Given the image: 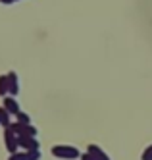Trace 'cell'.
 <instances>
[{
  "label": "cell",
  "mask_w": 152,
  "mask_h": 160,
  "mask_svg": "<svg viewBox=\"0 0 152 160\" xmlns=\"http://www.w3.org/2000/svg\"><path fill=\"white\" fill-rule=\"evenodd\" d=\"M52 152L54 156H60V158H77L79 156L75 147H64V145H56L52 148Z\"/></svg>",
  "instance_id": "obj_1"
},
{
  "label": "cell",
  "mask_w": 152,
  "mask_h": 160,
  "mask_svg": "<svg viewBox=\"0 0 152 160\" xmlns=\"http://www.w3.org/2000/svg\"><path fill=\"white\" fill-rule=\"evenodd\" d=\"M4 139H6V147H8V151L14 154V152H17V147H19V143H17V135L12 131L10 128L6 129V133H4Z\"/></svg>",
  "instance_id": "obj_2"
},
{
  "label": "cell",
  "mask_w": 152,
  "mask_h": 160,
  "mask_svg": "<svg viewBox=\"0 0 152 160\" xmlns=\"http://www.w3.org/2000/svg\"><path fill=\"white\" fill-rule=\"evenodd\" d=\"M8 93H12V95H17L19 93V83H17L16 72H10L8 73Z\"/></svg>",
  "instance_id": "obj_3"
},
{
  "label": "cell",
  "mask_w": 152,
  "mask_h": 160,
  "mask_svg": "<svg viewBox=\"0 0 152 160\" xmlns=\"http://www.w3.org/2000/svg\"><path fill=\"white\" fill-rule=\"evenodd\" d=\"M4 110L8 112V114H19V104L16 102V98H12V97H6L4 98Z\"/></svg>",
  "instance_id": "obj_4"
},
{
  "label": "cell",
  "mask_w": 152,
  "mask_h": 160,
  "mask_svg": "<svg viewBox=\"0 0 152 160\" xmlns=\"http://www.w3.org/2000/svg\"><path fill=\"white\" fill-rule=\"evenodd\" d=\"M0 123H2V125H6V129H8L10 125H12V123H10V114L4 110V106L0 108Z\"/></svg>",
  "instance_id": "obj_5"
},
{
  "label": "cell",
  "mask_w": 152,
  "mask_h": 160,
  "mask_svg": "<svg viewBox=\"0 0 152 160\" xmlns=\"http://www.w3.org/2000/svg\"><path fill=\"white\" fill-rule=\"evenodd\" d=\"M8 93V75H0V97Z\"/></svg>",
  "instance_id": "obj_6"
},
{
  "label": "cell",
  "mask_w": 152,
  "mask_h": 160,
  "mask_svg": "<svg viewBox=\"0 0 152 160\" xmlns=\"http://www.w3.org/2000/svg\"><path fill=\"white\" fill-rule=\"evenodd\" d=\"M16 118H17V123H19V125H29V122H31V118L27 116L25 112H19Z\"/></svg>",
  "instance_id": "obj_7"
},
{
  "label": "cell",
  "mask_w": 152,
  "mask_h": 160,
  "mask_svg": "<svg viewBox=\"0 0 152 160\" xmlns=\"http://www.w3.org/2000/svg\"><path fill=\"white\" fill-rule=\"evenodd\" d=\"M10 160H29V158H27V152H14L10 154Z\"/></svg>",
  "instance_id": "obj_8"
},
{
  "label": "cell",
  "mask_w": 152,
  "mask_h": 160,
  "mask_svg": "<svg viewBox=\"0 0 152 160\" xmlns=\"http://www.w3.org/2000/svg\"><path fill=\"white\" fill-rule=\"evenodd\" d=\"M27 158L29 160H41V152L39 151H27Z\"/></svg>",
  "instance_id": "obj_9"
},
{
  "label": "cell",
  "mask_w": 152,
  "mask_h": 160,
  "mask_svg": "<svg viewBox=\"0 0 152 160\" xmlns=\"http://www.w3.org/2000/svg\"><path fill=\"white\" fill-rule=\"evenodd\" d=\"M148 152H145V156H143V160H152V147L150 148H146Z\"/></svg>",
  "instance_id": "obj_10"
},
{
  "label": "cell",
  "mask_w": 152,
  "mask_h": 160,
  "mask_svg": "<svg viewBox=\"0 0 152 160\" xmlns=\"http://www.w3.org/2000/svg\"><path fill=\"white\" fill-rule=\"evenodd\" d=\"M83 160H96V158H95V156H92V154L89 152V154H85V156H83Z\"/></svg>",
  "instance_id": "obj_11"
},
{
  "label": "cell",
  "mask_w": 152,
  "mask_h": 160,
  "mask_svg": "<svg viewBox=\"0 0 152 160\" xmlns=\"http://www.w3.org/2000/svg\"><path fill=\"white\" fill-rule=\"evenodd\" d=\"M0 2H4V4H12L14 0H0Z\"/></svg>",
  "instance_id": "obj_12"
}]
</instances>
